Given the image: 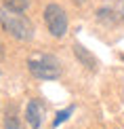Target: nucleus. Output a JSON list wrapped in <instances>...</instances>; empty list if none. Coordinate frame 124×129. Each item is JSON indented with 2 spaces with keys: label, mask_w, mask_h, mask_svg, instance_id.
Instances as JSON below:
<instances>
[{
  "label": "nucleus",
  "mask_w": 124,
  "mask_h": 129,
  "mask_svg": "<svg viewBox=\"0 0 124 129\" xmlns=\"http://www.w3.org/2000/svg\"><path fill=\"white\" fill-rule=\"evenodd\" d=\"M28 68L36 78H42V80H55L61 76V68H59L57 57L44 55V53L32 55L28 59Z\"/></svg>",
  "instance_id": "f03ea898"
},
{
  "label": "nucleus",
  "mask_w": 124,
  "mask_h": 129,
  "mask_svg": "<svg viewBox=\"0 0 124 129\" xmlns=\"http://www.w3.org/2000/svg\"><path fill=\"white\" fill-rule=\"evenodd\" d=\"M74 55H76L78 59H80V63H82V66H86L88 70H97V59L84 49L82 45H74Z\"/></svg>",
  "instance_id": "39448f33"
},
{
  "label": "nucleus",
  "mask_w": 124,
  "mask_h": 129,
  "mask_svg": "<svg viewBox=\"0 0 124 129\" xmlns=\"http://www.w3.org/2000/svg\"><path fill=\"white\" fill-rule=\"evenodd\" d=\"M44 23H46L48 32H51L55 38L65 36V32H67V15H65V11L59 7V4H48L44 9Z\"/></svg>",
  "instance_id": "7ed1b4c3"
},
{
  "label": "nucleus",
  "mask_w": 124,
  "mask_h": 129,
  "mask_svg": "<svg viewBox=\"0 0 124 129\" xmlns=\"http://www.w3.org/2000/svg\"><path fill=\"white\" fill-rule=\"evenodd\" d=\"M0 25L2 30L7 32L9 36L17 40H30L34 36V25L32 21L25 17L23 13H17V11H11V9H0Z\"/></svg>",
  "instance_id": "f257e3e1"
},
{
  "label": "nucleus",
  "mask_w": 124,
  "mask_h": 129,
  "mask_svg": "<svg viewBox=\"0 0 124 129\" xmlns=\"http://www.w3.org/2000/svg\"><path fill=\"white\" fill-rule=\"evenodd\" d=\"M4 129H21L19 121L15 114H7V119H4Z\"/></svg>",
  "instance_id": "1a4fd4ad"
},
{
  "label": "nucleus",
  "mask_w": 124,
  "mask_h": 129,
  "mask_svg": "<svg viewBox=\"0 0 124 129\" xmlns=\"http://www.w3.org/2000/svg\"><path fill=\"white\" fill-rule=\"evenodd\" d=\"M42 119H44V106L40 100H30L28 108H25V121L30 123L32 129H40Z\"/></svg>",
  "instance_id": "20e7f679"
},
{
  "label": "nucleus",
  "mask_w": 124,
  "mask_h": 129,
  "mask_svg": "<svg viewBox=\"0 0 124 129\" xmlns=\"http://www.w3.org/2000/svg\"><path fill=\"white\" fill-rule=\"evenodd\" d=\"M72 112H74V108H65V110L57 112V119L53 121V127H59V125H61L63 121H67V119H69V114H72Z\"/></svg>",
  "instance_id": "6e6552de"
},
{
  "label": "nucleus",
  "mask_w": 124,
  "mask_h": 129,
  "mask_svg": "<svg viewBox=\"0 0 124 129\" xmlns=\"http://www.w3.org/2000/svg\"><path fill=\"white\" fill-rule=\"evenodd\" d=\"M116 11H111V9H99L97 11V19L99 21H105V23H116L118 17H116Z\"/></svg>",
  "instance_id": "423d86ee"
},
{
  "label": "nucleus",
  "mask_w": 124,
  "mask_h": 129,
  "mask_svg": "<svg viewBox=\"0 0 124 129\" xmlns=\"http://www.w3.org/2000/svg\"><path fill=\"white\" fill-rule=\"evenodd\" d=\"M76 2H80V4H82V2H84V0H76Z\"/></svg>",
  "instance_id": "9d476101"
},
{
  "label": "nucleus",
  "mask_w": 124,
  "mask_h": 129,
  "mask_svg": "<svg viewBox=\"0 0 124 129\" xmlns=\"http://www.w3.org/2000/svg\"><path fill=\"white\" fill-rule=\"evenodd\" d=\"M4 7L11 9V11H17V13H25V9H28L30 0H2Z\"/></svg>",
  "instance_id": "0eeeda50"
}]
</instances>
